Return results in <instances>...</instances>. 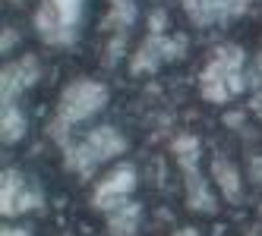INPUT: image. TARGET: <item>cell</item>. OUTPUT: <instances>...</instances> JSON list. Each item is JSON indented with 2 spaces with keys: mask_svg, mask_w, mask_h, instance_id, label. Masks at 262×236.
<instances>
[{
  "mask_svg": "<svg viewBox=\"0 0 262 236\" xmlns=\"http://www.w3.org/2000/svg\"><path fill=\"white\" fill-rule=\"evenodd\" d=\"M126 151V139L120 136V129L114 126H95L82 142H70L63 148V158H67V167L76 170L79 176H92L101 161H111Z\"/></svg>",
  "mask_w": 262,
  "mask_h": 236,
  "instance_id": "obj_3",
  "label": "cell"
},
{
  "mask_svg": "<svg viewBox=\"0 0 262 236\" xmlns=\"http://www.w3.org/2000/svg\"><path fill=\"white\" fill-rule=\"evenodd\" d=\"M23 136H26V114L16 104H4V114H0V139L7 145H13Z\"/></svg>",
  "mask_w": 262,
  "mask_h": 236,
  "instance_id": "obj_14",
  "label": "cell"
},
{
  "mask_svg": "<svg viewBox=\"0 0 262 236\" xmlns=\"http://www.w3.org/2000/svg\"><path fill=\"white\" fill-rule=\"evenodd\" d=\"M259 214H262V205H259Z\"/></svg>",
  "mask_w": 262,
  "mask_h": 236,
  "instance_id": "obj_23",
  "label": "cell"
},
{
  "mask_svg": "<svg viewBox=\"0 0 262 236\" xmlns=\"http://www.w3.org/2000/svg\"><path fill=\"white\" fill-rule=\"evenodd\" d=\"M38 76H41V66H38V60H35L32 54L7 63L4 72H0V104H16L19 92H26L29 85H35Z\"/></svg>",
  "mask_w": 262,
  "mask_h": 236,
  "instance_id": "obj_9",
  "label": "cell"
},
{
  "mask_svg": "<svg viewBox=\"0 0 262 236\" xmlns=\"http://www.w3.org/2000/svg\"><path fill=\"white\" fill-rule=\"evenodd\" d=\"M136 22V4L133 0H111L107 16H104V29L114 35H126V29Z\"/></svg>",
  "mask_w": 262,
  "mask_h": 236,
  "instance_id": "obj_13",
  "label": "cell"
},
{
  "mask_svg": "<svg viewBox=\"0 0 262 236\" xmlns=\"http://www.w3.org/2000/svg\"><path fill=\"white\" fill-rule=\"evenodd\" d=\"M250 82H262V54H259V57H256V63H253V69H250Z\"/></svg>",
  "mask_w": 262,
  "mask_h": 236,
  "instance_id": "obj_18",
  "label": "cell"
},
{
  "mask_svg": "<svg viewBox=\"0 0 262 236\" xmlns=\"http://www.w3.org/2000/svg\"><path fill=\"white\" fill-rule=\"evenodd\" d=\"M136 189V170L129 167V164H120L114 167L101 183L95 186V192H92V205H95L98 211H114L117 205L126 202V195Z\"/></svg>",
  "mask_w": 262,
  "mask_h": 236,
  "instance_id": "obj_8",
  "label": "cell"
},
{
  "mask_svg": "<svg viewBox=\"0 0 262 236\" xmlns=\"http://www.w3.org/2000/svg\"><path fill=\"white\" fill-rule=\"evenodd\" d=\"M107 104V88L95 79H76L63 88V95L57 101V114L48 123L51 139H57L63 148L70 145V129L76 123L89 120L92 114H98L101 107Z\"/></svg>",
  "mask_w": 262,
  "mask_h": 236,
  "instance_id": "obj_2",
  "label": "cell"
},
{
  "mask_svg": "<svg viewBox=\"0 0 262 236\" xmlns=\"http://www.w3.org/2000/svg\"><path fill=\"white\" fill-rule=\"evenodd\" d=\"M171 236H199V233H196L193 227H183V230H174Z\"/></svg>",
  "mask_w": 262,
  "mask_h": 236,
  "instance_id": "obj_21",
  "label": "cell"
},
{
  "mask_svg": "<svg viewBox=\"0 0 262 236\" xmlns=\"http://www.w3.org/2000/svg\"><path fill=\"white\" fill-rule=\"evenodd\" d=\"M212 179L218 183V189H221V195L228 198V202H240V195H243V183H240V173H237V167L231 164L224 154H218L215 161H212Z\"/></svg>",
  "mask_w": 262,
  "mask_h": 236,
  "instance_id": "obj_11",
  "label": "cell"
},
{
  "mask_svg": "<svg viewBox=\"0 0 262 236\" xmlns=\"http://www.w3.org/2000/svg\"><path fill=\"white\" fill-rule=\"evenodd\" d=\"M224 123H228V126H237V123H240V114H228V117H224Z\"/></svg>",
  "mask_w": 262,
  "mask_h": 236,
  "instance_id": "obj_22",
  "label": "cell"
},
{
  "mask_svg": "<svg viewBox=\"0 0 262 236\" xmlns=\"http://www.w3.org/2000/svg\"><path fill=\"white\" fill-rule=\"evenodd\" d=\"M180 4L196 25H215L243 16L253 0H180Z\"/></svg>",
  "mask_w": 262,
  "mask_h": 236,
  "instance_id": "obj_10",
  "label": "cell"
},
{
  "mask_svg": "<svg viewBox=\"0 0 262 236\" xmlns=\"http://www.w3.org/2000/svg\"><path fill=\"white\" fill-rule=\"evenodd\" d=\"M0 236H32V233H29V227H7Z\"/></svg>",
  "mask_w": 262,
  "mask_h": 236,
  "instance_id": "obj_19",
  "label": "cell"
},
{
  "mask_svg": "<svg viewBox=\"0 0 262 236\" xmlns=\"http://www.w3.org/2000/svg\"><path fill=\"white\" fill-rule=\"evenodd\" d=\"M247 54L237 44H218L212 50V60L205 63V69L199 72V95L212 104H224L234 95H240L247 88Z\"/></svg>",
  "mask_w": 262,
  "mask_h": 236,
  "instance_id": "obj_1",
  "label": "cell"
},
{
  "mask_svg": "<svg viewBox=\"0 0 262 236\" xmlns=\"http://www.w3.org/2000/svg\"><path fill=\"white\" fill-rule=\"evenodd\" d=\"M139 205L136 202H126L123 205H117L114 211H107V233L111 236H133L136 230H139Z\"/></svg>",
  "mask_w": 262,
  "mask_h": 236,
  "instance_id": "obj_12",
  "label": "cell"
},
{
  "mask_svg": "<svg viewBox=\"0 0 262 236\" xmlns=\"http://www.w3.org/2000/svg\"><path fill=\"white\" fill-rule=\"evenodd\" d=\"M183 50H186V38H183V35H174V38H167V35L148 32V38L136 47L133 60H129V72H136V76L155 72L164 60H177Z\"/></svg>",
  "mask_w": 262,
  "mask_h": 236,
  "instance_id": "obj_6",
  "label": "cell"
},
{
  "mask_svg": "<svg viewBox=\"0 0 262 236\" xmlns=\"http://www.w3.org/2000/svg\"><path fill=\"white\" fill-rule=\"evenodd\" d=\"M123 47H126V35H114V38H111V44H107V54H104V63H107V66H114V63L120 60V54H123Z\"/></svg>",
  "mask_w": 262,
  "mask_h": 236,
  "instance_id": "obj_15",
  "label": "cell"
},
{
  "mask_svg": "<svg viewBox=\"0 0 262 236\" xmlns=\"http://www.w3.org/2000/svg\"><path fill=\"white\" fill-rule=\"evenodd\" d=\"M250 107H253V114H256V117L262 120V92H259V95H256V98L250 101Z\"/></svg>",
  "mask_w": 262,
  "mask_h": 236,
  "instance_id": "obj_20",
  "label": "cell"
},
{
  "mask_svg": "<svg viewBox=\"0 0 262 236\" xmlns=\"http://www.w3.org/2000/svg\"><path fill=\"white\" fill-rule=\"evenodd\" d=\"M13 44H16V32H13V29H4V38H0V47H4V54H7Z\"/></svg>",
  "mask_w": 262,
  "mask_h": 236,
  "instance_id": "obj_17",
  "label": "cell"
},
{
  "mask_svg": "<svg viewBox=\"0 0 262 236\" xmlns=\"http://www.w3.org/2000/svg\"><path fill=\"white\" fill-rule=\"evenodd\" d=\"M250 179H253V183H262V154L250 158Z\"/></svg>",
  "mask_w": 262,
  "mask_h": 236,
  "instance_id": "obj_16",
  "label": "cell"
},
{
  "mask_svg": "<svg viewBox=\"0 0 262 236\" xmlns=\"http://www.w3.org/2000/svg\"><path fill=\"white\" fill-rule=\"evenodd\" d=\"M35 208H41V189L29 183L19 170H4V176H0V211H4V217H19Z\"/></svg>",
  "mask_w": 262,
  "mask_h": 236,
  "instance_id": "obj_7",
  "label": "cell"
},
{
  "mask_svg": "<svg viewBox=\"0 0 262 236\" xmlns=\"http://www.w3.org/2000/svg\"><path fill=\"white\" fill-rule=\"evenodd\" d=\"M82 4L85 0H45L35 13V32L41 35V41L54 47H67L76 41Z\"/></svg>",
  "mask_w": 262,
  "mask_h": 236,
  "instance_id": "obj_4",
  "label": "cell"
},
{
  "mask_svg": "<svg viewBox=\"0 0 262 236\" xmlns=\"http://www.w3.org/2000/svg\"><path fill=\"white\" fill-rule=\"evenodd\" d=\"M171 151L177 158L180 170L186 173V208L199 211V214H212L215 211V195L209 192V183L199 173V139L196 136H177L171 142Z\"/></svg>",
  "mask_w": 262,
  "mask_h": 236,
  "instance_id": "obj_5",
  "label": "cell"
}]
</instances>
